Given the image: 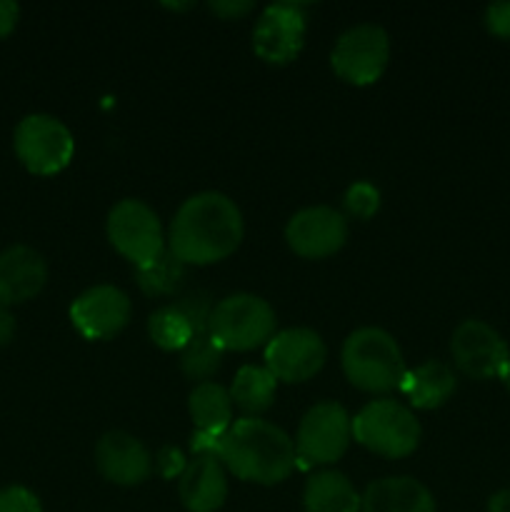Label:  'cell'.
<instances>
[{
	"label": "cell",
	"mask_w": 510,
	"mask_h": 512,
	"mask_svg": "<svg viewBox=\"0 0 510 512\" xmlns=\"http://www.w3.org/2000/svg\"><path fill=\"white\" fill-rule=\"evenodd\" d=\"M243 213L228 195L205 190L185 200L168 233V250L183 265H213L243 243Z\"/></svg>",
	"instance_id": "obj_1"
},
{
	"label": "cell",
	"mask_w": 510,
	"mask_h": 512,
	"mask_svg": "<svg viewBox=\"0 0 510 512\" xmlns=\"http://www.w3.org/2000/svg\"><path fill=\"white\" fill-rule=\"evenodd\" d=\"M225 470L245 483L278 485L298 468L295 440L263 418L233 420L218 445Z\"/></svg>",
	"instance_id": "obj_2"
},
{
	"label": "cell",
	"mask_w": 510,
	"mask_h": 512,
	"mask_svg": "<svg viewBox=\"0 0 510 512\" xmlns=\"http://www.w3.org/2000/svg\"><path fill=\"white\" fill-rule=\"evenodd\" d=\"M345 378L363 393H393L403 385L408 365L398 340L383 328H358L340 353Z\"/></svg>",
	"instance_id": "obj_3"
},
{
	"label": "cell",
	"mask_w": 510,
	"mask_h": 512,
	"mask_svg": "<svg viewBox=\"0 0 510 512\" xmlns=\"http://www.w3.org/2000/svg\"><path fill=\"white\" fill-rule=\"evenodd\" d=\"M418 418L398 400H373L353 418V438L383 458H408L420 445Z\"/></svg>",
	"instance_id": "obj_4"
},
{
	"label": "cell",
	"mask_w": 510,
	"mask_h": 512,
	"mask_svg": "<svg viewBox=\"0 0 510 512\" xmlns=\"http://www.w3.org/2000/svg\"><path fill=\"white\" fill-rule=\"evenodd\" d=\"M275 310L268 300L253 293H233L213 305L210 335L223 350L248 353L268 345L275 335Z\"/></svg>",
	"instance_id": "obj_5"
},
{
	"label": "cell",
	"mask_w": 510,
	"mask_h": 512,
	"mask_svg": "<svg viewBox=\"0 0 510 512\" xmlns=\"http://www.w3.org/2000/svg\"><path fill=\"white\" fill-rule=\"evenodd\" d=\"M108 240L135 268H145L168 250L158 213L148 203L135 198L120 200L108 213Z\"/></svg>",
	"instance_id": "obj_6"
},
{
	"label": "cell",
	"mask_w": 510,
	"mask_h": 512,
	"mask_svg": "<svg viewBox=\"0 0 510 512\" xmlns=\"http://www.w3.org/2000/svg\"><path fill=\"white\" fill-rule=\"evenodd\" d=\"M13 148L25 170L33 175H55L73 160L75 138L55 115L33 113L25 115L15 128Z\"/></svg>",
	"instance_id": "obj_7"
},
{
	"label": "cell",
	"mask_w": 510,
	"mask_h": 512,
	"mask_svg": "<svg viewBox=\"0 0 510 512\" xmlns=\"http://www.w3.org/2000/svg\"><path fill=\"white\" fill-rule=\"evenodd\" d=\"M353 440V418L340 403L325 400L313 405L303 415L295 435V453L298 465L315 468V465H333L348 450Z\"/></svg>",
	"instance_id": "obj_8"
},
{
	"label": "cell",
	"mask_w": 510,
	"mask_h": 512,
	"mask_svg": "<svg viewBox=\"0 0 510 512\" xmlns=\"http://www.w3.org/2000/svg\"><path fill=\"white\" fill-rule=\"evenodd\" d=\"M390 60V38L380 25L363 23L345 30L330 53L335 75L350 85H373L383 78Z\"/></svg>",
	"instance_id": "obj_9"
},
{
	"label": "cell",
	"mask_w": 510,
	"mask_h": 512,
	"mask_svg": "<svg viewBox=\"0 0 510 512\" xmlns=\"http://www.w3.org/2000/svg\"><path fill=\"white\" fill-rule=\"evenodd\" d=\"M450 355L460 373L473 380L500 378L510 360V348L503 335L483 320H463L450 338Z\"/></svg>",
	"instance_id": "obj_10"
},
{
	"label": "cell",
	"mask_w": 510,
	"mask_h": 512,
	"mask_svg": "<svg viewBox=\"0 0 510 512\" xmlns=\"http://www.w3.org/2000/svg\"><path fill=\"white\" fill-rule=\"evenodd\" d=\"M308 23L300 5L273 3L258 15L253 28V50L270 65H288L303 53Z\"/></svg>",
	"instance_id": "obj_11"
},
{
	"label": "cell",
	"mask_w": 510,
	"mask_h": 512,
	"mask_svg": "<svg viewBox=\"0 0 510 512\" xmlns=\"http://www.w3.org/2000/svg\"><path fill=\"white\" fill-rule=\"evenodd\" d=\"M328 348L310 328L280 330L265 345V368L283 383H305L323 370Z\"/></svg>",
	"instance_id": "obj_12"
},
{
	"label": "cell",
	"mask_w": 510,
	"mask_h": 512,
	"mask_svg": "<svg viewBox=\"0 0 510 512\" xmlns=\"http://www.w3.org/2000/svg\"><path fill=\"white\" fill-rule=\"evenodd\" d=\"M348 240V220L330 205L303 208L285 225V243L305 260H323L338 253Z\"/></svg>",
	"instance_id": "obj_13"
},
{
	"label": "cell",
	"mask_w": 510,
	"mask_h": 512,
	"mask_svg": "<svg viewBox=\"0 0 510 512\" xmlns=\"http://www.w3.org/2000/svg\"><path fill=\"white\" fill-rule=\"evenodd\" d=\"M133 305L115 285H95L80 293L70 305L73 328L88 340H110L130 323Z\"/></svg>",
	"instance_id": "obj_14"
},
{
	"label": "cell",
	"mask_w": 510,
	"mask_h": 512,
	"mask_svg": "<svg viewBox=\"0 0 510 512\" xmlns=\"http://www.w3.org/2000/svg\"><path fill=\"white\" fill-rule=\"evenodd\" d=\"M95 465L108 483L133 488L150 478L153 455L135 435L125 430H110L95 445Z\"/></svg>",
	"instance_id": "obj_15"
},
{
	"label": "cell",
	"mask_w": 510,
	"mask_h": 512,
	"mask_svg": "<svg viewBox=\"0 0 510 512\" xmlns=\"http://www.w3.org/2000/svg\"><path fill=\"white\" fill-rule=\"evenodd\" d=\"M48 283V263L30 245H10L0 253V303L13 305L33 300Z\"/></svg>",
	"instance_id": "obj_16"
},
{
	"label": "cell",
	"mask_w": 510,
	"mask_h": 512,
	"mask_svg": "<svg viewBox=\"0 0 510 512\" xmlns=\"http://www.w3.org/2000/svg\"><path fill=\"white\" fill-rule=\"evenodd\" d=\"M180 503L188 512H215L228 498L225 465L215 455H193L178 478Z\"/></svg>",
	"instance_id": "obj_17"
},
{
	"label": "cell",
	"mask_w": 510,
	"mask_h": 512,
	"mask_svg": "<svg viewBox=\"0 0 510 512\" xmlns=\"http://www.w3.org/2000/svg\"><path fill=\"white\" fill-rule=\"evenodd\" d=\"M360 512H438L435 498L420 480L390 475L373 480L360 495Z\"/></svg>",
	"instance_id": "obj_18"
},
{
	"label": "cell",
	"mask_w": 510,
	"mask_h": 512,
	"mask_svg": "<svg viewBox=\"0 0 510 512\" xmlns=\"http://www.w3.org/2000/svg\"><path fill=\"white\" fill-rule=\"evenodd\" d=\"M455 388H458V380H455L453 368L440 360H428L405 373L400 393L408 398L413 408L435 410L453 398Z\"/></svg>",
	"instance_id": "obj_19"
},
{
	"label": "cell",
	"mask_w": 510,
	"mask_h": 512,
	"mask_svg": "<svg viewBox=\"0 0 510 512\" xmlns=\"http://www.w3.org/2000/svg\"><path fill=\"white\" fill-rule=\"evenodd\" d=\"M303 508L305 512H360V495L343 473L320 470L305 483Z\"/></svg>",
	"instance_id": "obj_20"
},
{
	"label": "cell",
	"mask_w": 510,
	"mask_h": 512,
	"mask_svg": "<svg viewBox=\"0 0 510 512\" xmlns=\"http://www.w3.org/2000/svg\"><path fill=\"white\" fill-rule=\"evenodd\" d=\"M190 418H193L198 433L223 435L233 425V400L223 385L198 383L188 398Z\"/></svg>",
	"instance_id": "obj_21"
},
{
	"label": "cell",
	"mask_w": 510,
	"mask_h": 512,
	"mask_svg": "<svg viewBox=\"0 0 510 512\" xmlns=\"http://www.w3.org/2000/svg\"><path fill=\"white\" fill-rule=\"evenodd\" d=\"M278 380L268 368L260 365H243L235 373L233 385H230V400L233 408H238L245 418H260L265 410L273 405Z\"/></svg>",
	"instance_id": "obj_22"
},
{
	"label": "cell",
	"mask_w": 510,
	"mask_h": 512,
	"mask_svg": "<svg viewBox=\"0 0 510 512\" xmlns=\"http://www.w3.org/2000/svg\"><path fill=\"white\" fill-rule=\"evenodd\" d=\"M148 335L165 353H183L195 330L178 305H163L148 318Z\"/></svg>",
	"instance_id": "obj_23"
},
{
	"label": "cell",
	"mask_w": 510,
	"mask_h": 512,
	"mask_svg": "<svg viewBox=\"0 0 510 512\" xmlns=\"http://www.w3.org/2000/svg\"><path fill=\"white\" fill-rule=\"evenodd\" d=\"M225 350L215 343V338L210 335V330H200L193 335L185 350L180 353V370L188 375L190 380H198V383H208L215 373L223 365Z\"/></svg>",
	"instance_id": "obj_24"
},
{
	"label": "cell",
	"mask_w": 510,
	"mask_h": 512,
	"mask_svg": "<svg viewBox=\"0 0 510 512\" xmlns=\"http://www.w3.org/2000/svg\"><path fill=\"white\" fill-rule=\"evenodd\" d=\"M135 280L140 290L150 298H165L180 290L185 280V265L175 258L170 250H165L158 260H153L145 268H135Z\"/></svg>",
	"instance_id": "obj_25"
},
{
	"label": "cell",
	"mask_w": 510,
	"mask_h": 512,
	"mask_svg": "<svg viewBox=\"0 0 510 512\" xmlns=\"http://www.w3.org/2000/svg\"><path fill=\"white\" fill-rule=\"evenodd\" d=\"M343 208L350 218L368 220L378 213L380 208V190L368 180H358L350 185L343 195Z\"/></svg>",
	"instance_id": "obj_26"
},
{
	"label": "cell",
	"mask_w": 510,
	"mask_h": 512,
	"mask_svg": "<svg viewBox=\"0 0 510 512\" xmlns=\"http://www.w3.org/2000/svg\"><path fill=\"white\" fill-rule=\"evenodd\" d=\"M180 310L185 313V318L190 320V325H193L195 333H200V330H210V315H213V303H210V298L205 293H190L185 295L183 300H178Z\"/></svg>",
	"instance_id": "obj_27"
},
{
	"label": "cell",
	"mask_w": 510,
	"mask_h": 512,
	"mask_svg": "<svg viewBox=\"0 0 510 512\" xmlns=\"http://www.w3.org/2000/svg\"><path fill=\"white\" fill-rule=\"evenodd\" d=\"M0 512H43L40 498L23 485L0 490Z\"/></svg>",
	"instance_id": "obj_28"
},
{
	"label": "cell",
	"mask_w": 510,
	"mask_h": 512,
	"mask_svg": "<svg viewBox=\"0 0 510 512\" xmlns=\"http://www.w3.org/2000/svg\"><path fill=\"white\" fill-rule=\"evenodd\" d=\"M185 465H188V460H185V455L180 453L178 448H173V445H165V448H160L158 455H155V470L168 480L180 478Z\"/></svg>",
	"instance_id": "obj_29"
},
{
	"label": "cell",
	"mask_w": 510,
	"mask_h": 512,
	"mask_svg": "<svg viewBox=\"0 0 510 512\" xmlns=\"http://www.w3.org/2000/svg\"><path fill=\"white\" fill-rule=\"evenodd\" d=\"M485 28L495 38L510 40V0L508 3H493L485 8Z\"/></svg>",
	"instance_id": "obj_30"
},
{
	"label": "cell",
	"mask_w": 510,
	"mask_h": 512,
	"mask_svg": "<svg viewBox=\"0 0 510 512\" xmlns=\"http://www.w3.org/2000/svg\"><path fill=\"white\" fill-rule=\"evenodd\" d=\"M210 10H213L215 15H220V18L225 20H233V18H243V15H248L250 10H253V3H248V0H225V3H210Z\"/></svg>",
	"instance_id": "obj_31"
},
{
	"label": "cell",
	"mask_w": 510,
	"mask_h": 512,
	"mask_svg": "<svg viewBox=\"0 0 510 512\" xmlns=\"http://www.w3.org/2000/svg\"><path fill=\"white\" fill-rule=\"evenodd\" d=\"M20 18V5L13 0H0V38H8Z\"/></svg>",
	"instance_id": "obj_32"
},
{
	"label": "cell",
	"mask_w": 510,
	"mask_h": 512,
	"mask_svg": "<svg viewBox=\"0 0 510 512\" xmlns=\"http://www.w3.org/2000/svg\"><path fill=\"white\" fill-rule=\"evenodd\" d=\"M15 338V315L10 313L8 305L0 303V348Z\"/></svg>",
	"instance_id": "obj_33"
},
{
	"label": "cell",
	"mask_w": 510,
	"mask_h": 512,
	"mask_svg": "<svg viewBox=\"0 0 510 512\" xmlns=\"http://www.w3.org/2000/svg\"><path fill=\"white\" fill-rule=\"evenodd\" d=\"M488 512H510V488L498 490V493L490 495Z\"/></svg>",
	"instance_id": "obj_34"
},
{
	"label": "cell",
	"mask_w": 510,
	"mask_h": 512,
	"mask_svg": "<svg viewBox=\"0 0 510 512\" xmlns=\"http://www.w3.org/2000/svg\"><path fill=\"white\" fill-rule=\"evenodd\" d=\"M500 383H503L505 390L510 393V360H508V365L503 368V373H500Z\"/></svg>",
	"instance_id": "obj_35"
}]
</instances>
